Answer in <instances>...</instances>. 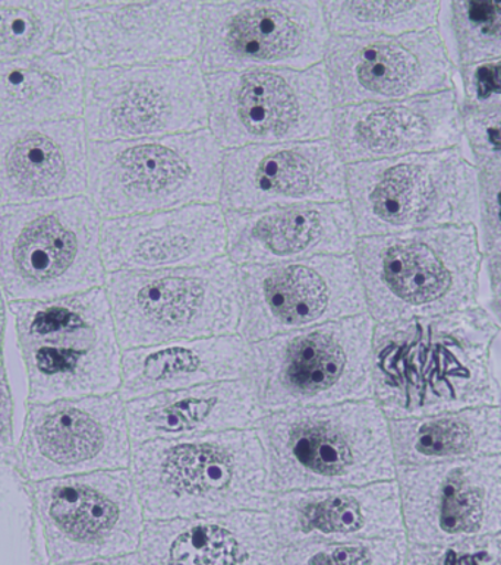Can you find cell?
Segmentation results:
<instances>
[{
  "mask_svg": "<svg viewBox=\"0 0 501 565\" xmlns=\"http://www.w3.org/2000/svg\"><path fill=\"white\" fill-rule=\"evenodd\" d=\"M273 494L396 481L388 420L374 398L259 419Z\"/></svg>",
  "mask_w": 501,
  "mask_h": 565,
  "instance_id": "3",
  "label": "cell"
},
{
  "mask_svg": "<svg viewBox=\"0 0 501 565\" xmlns=\"http://www.w3.org/2000/svg\"><path fill=\"white\" fill-rule=\"evenodd\" d=\"M330 137L348 166L460 147L463 118L458 92L334 107Z\"/></svg>",
  "mask_w": 501,
  "mask_h": 565,
  "instance_id": "21",
  "label": "cell"
},
{
  "mask_svg": "<svg viewBox=\"0 0 501 565\" xmlns=\"http://www.w3.org/2000/svg\"><path fill=\"white\" fill-rule=\"evenodd\" d=\"M406 536L302 542L281 548L280 565H405Z\"/></svg>",
  "mask_w": 501,
  "mask_h": 565,
  "instance_id": "35",
  "label": "cell"
},
{
  "mask_svg": "<svg viewBox=\"0 0 501 565\" xmlns=\"http://www.w3.org/2000/svg\"><path fill=\"white\" fill-rule=\"evenodd\" d=\"M438 31L455 68L501 60V2H441Z\"/></svg>",
  "mask_w": 501,
  "mask_h": 565,
  "instance_id": "33",
  "label": "cell"
},
{
  "mask_svg": "<svg viewBox=\"0 0 501 565\" xmlns=\"http://www.w3.org/2000/svg\"><path fill=\"white\" fill-rule=\"evenodd\" d=\"M348 200L347 168L332 141L264 143L225 151V212H263Z\"/></svg>",
  "mask_w": 501,
  "mask_h": 565,
  "instance_id": "20",
  "label": "cell"
},
{
  "mask_svg": "<svg viewBox=\"0 0 501 565\" xmlns=\"http://www.w3.org/2000/svg\"><path fill=\"white\" fill-rule=\"evenodd\" d=\"M55 565H142L140 555L138 553L119 555V557L94 558L87 562L55 564Z\"/></svg>",
  "mask_w": 501,
  "mask_h": 565,
  "instance_id": "41",
  "label": "cell"
},
{
  "mask_svg": "<svg viewBox=\"0 0 501 565\" xmlns=\"http://www.w3.org/2000/svg\"><path fill=\"white\" fill-rule=\"evenodd\" d=\"M397 468L501 456V407L388 420Z\"/></svg>",
  "mask_w": 501,
  "mask_h": 565,
  "instance_id": "29",
  "label": "cell"
},
{
  "mask_svg": "<svg viewBox=\"0 0 501 565\" xmlns=\"http://www.w3.org/2000/svg\"><path fill=\"white\" fill-rule=\"evenodd\" d=\"M458 75L463 114L501 106V60L460 68Z\"/></svg>",
  "mask_w": 501,
  "mask_h": 565,
  "instance_id": "37",
  "label": "cell"
},
{
  "mask_svg": "<svg viewBox=\"0 0 501 565\" xmlns=\"http://www.w3.org/2000/svg\"><path fill=\"white\" fill-rule=\"evenodd\" d=\"M249 343L239 334L122 351L119 396L125 403L196 385L247 379Z\"/></svg>",
  "mask_w": 501,
  "mask_h": 565,
  "instance_id": "28",
  "label": "cell"
},
{
  "mask_svg": "<svg viewBox=\"0 0 501 565\" xmlns=\"http://www.w3.org/2000/svg\"><path fill=\"white\" fill-rule=\"evenodd\" d=\"M132 447L154 439H183L255 429L263 418L250 380L221 381L125 403Z\"/></svg>",
  "mask_w": 501,
  "mask_h": 565,
  "instance_id": "27",
  "label": "cell"
},
{
  "mask_svg": "<svg viewBox=\"0 0 501 565\" xmlns=\"http://www.w3.org/2000/svg\"><path fill=\"white\" fill-rule=\"evenodd\" d=\"M490 367L491 374H493V379L495 381V385H498L501 407V329L498 331V334H495L493 343H491Z\"/></svg>",
  "mask_w": 501,
  "mask_h": 565,
  "instance_id": "42",
  "label": "cell"
},
{
  "mask_svg": "<svg viewBox=\"0 0 501 565\" xmlns=\"http://www.w3.org/2000/svg\"><path fill=\"white\" fill-rule=\"evenodd\" d=\"M100 214L87 195L0 205V290L8 302L105 287Z\"/></svg>",
  "mask_w": 501,
  "mask_h": 565,
  "instance_id": "7",
  "label": "cell"
},
{
  "mask_svg": "<svg viewBox=\"0 0 501 565\" xmlns=\"http://www.w3.org/2000/svg\"><path fill=\"white\" fill-rule=\"evenodd\" d=\"M225 218L227 257L239 267L348 255L358 241L348 201L226 212Z\"/></svg>",
  "mask_w": 501,
  "mask_h": 565,
  "instance_id": "24",
  "label": "cell"
},
{
  "mask_svg": "<svg viewBox=\"0 0 501 565\" xmlns=\"http://www.w3.org/2000/svg\"><path fill=\"white\" fill-rule=\"evenodd\" d=\"M129 472L146 520L268 511L275 497L255 429L138 444Z\"/></svg>",
  "mask_w": 501,
  "mask_h": 565,
  "instance_id": "2",
  "label": "cell"
},
{
  "mask_svg": "<svg viewBox=\"0 0 501 565\" xmlns=\"http://www.w3.org/2000/svg\"><path fill=\"white\" fill-rule=\"evenodd\" d=\"M83 118L0 125V205L87 195Z\"/></svg>",
  "mask_w": 501,
  "mask_h": 565,
  "instance_id": "23",
  "label": "cell"
},
{
  "mask_svg": "<svg viewBox=\"0 0 501 565\" xmlns=\"http://www.w3.org/2000/svg\"><path fill=\"white\" fill-rule=\"evenodd\" d=\"M47 565L137 553L145 513L129 469L29 482Z\"/></svg>",
  "mask_w": 501,
  "mask_h": 565,
  "instance_id": "13",
  "label": "cell"
},
{
  "mask_svg": "<svg viewBox=\"0 0 501 565\" xmlns=\"http://www.w3.org/2000/svg\"><path fill=\"white\" fill-rule=\"evenodd\" d=\"M499 327L480 307L375 324L374 401L387 420L500 406L490 348Z\"/></svg>",
  "mask_w": 501,
  "mask_h": 565,
  "instance_id": "1",
  "label": "cell"
},
{
  "mask_svg": "<svg viewBox=\"0 0 501 565\" xmlns=\"http://www.w3.org/2000/svg\"><path fill=\"white\" fill-rule=\"evenodd\" d=\"M74 49L64 0H0V62L65 55Z\"/></svg>",
  "mask_w": 501,
  "mask_h": 565,
  "instance_id": "31",
  "label": "cell"
},
{
  "mask_svg": "<svg viewBox=\"0 0 501 565\" xmlns=\"http://www.w3.org/2000/svg\"><path fill=\"white\" fill-rule=\"evenodd\" d=\"M4 326H7V305L0 290V456L15 455L12 428V392L3 361Z\"/></svg>",
  "mask_w": 501,
  "mask_h": 565,
  "instance_id": "40",
  "label": "cell"
},
{
  "mask_svg": "<svg viewBox=\"0 0 501 565\" xmlns=\"http://www.w3.org/2000/svg\"><path fill=\"white\" fill-rule=\"evenodd\" d=\"M105 290L122 351L238 334V267L227 255L199 267L107 273Z\"/></svg>",
  "mask_w": 501,
  "mask_h": 565,
  "instance_id": "10",
  "label": "cell"
},
{
  "mask_svg": "<svg viewBox=\"0 0 501 565\" xmlns=\"http://www.w3.org/2000/svg\"><path fill=\"white\" fill-rule=\"evenodd\" d=\"M238 334L253 344L366 312L355 255L238 267Z\"/></svg>",
  "mask_w": 501,
  "mask_h": 565,
  "instance_id": "14",
  "label": "cell"
},
{
  "mask_svg": "<svg viewBox=\"0 0 501 565\" xmlns=\"http://www.w3.org/2000/svg\"><path fill=\"white\" fill-rule=\"evenodd\" d=\"M83 120L89 142L203 131L209 93L196 60L87 70Z\"/></svg>",
  "mask_w": 501,
  "mask_h": 565,
  "instance_id": "12",
  "label": "cell"
},
{
  "mask_svg": "<svg viewBox=\"0 0 501 565\" xmlns=\"http://www.w3.org/2000/svg\"><path fill=\"white\" fill-rule=\"evenodd\" d=\"M26 376V405L119 392L122 349L105 287L8 302Z\"/></svg>",
  "mask_w": 501,
  "mask_h": 565,
  "instance_id": "5",
  "label": "cell"
},
{
  "mask_svg": "<svg viewBox=\"0 0 501 565\" xmlns=\"http://www.w3.org/2000/svg\"><path fill=\"white\" fill-rule=\"evenodd\" d=\"M209 127L227 150L328 140L334 105L323 62L312 68H259L205 75Z\"/></svg>",
  "mask_w": 501,
  "mask_h": 565,
  "instance_id": "11",
  "label": "cell"
},
{
  "mask_svg": "<svg viewBox=\"0 0 501 565\" xmlns=\"http://www.w3.org/2000/svg\"><path fill=\"white\" fill-rule=\"evenodd\" d=\"M405 565H501V533L449 545H411Z\"/></svg>",
  "mask_w": 501,
  "mask_h": 565,
  "instance_id": "36",
  "label": "cell"
},
{
  "mask_svg": "<svg viewBox=\"0 0 501 565\" xmlns=\"http://www.w3.org/2000/svg\"><path fill=\"white\" fill-rule=\"evenodd\" d=\"M477 305L501 329V250L482 254Z\"/></svg>",
  "mask_w": 501,
  "mask_h": 565,
  "instance_id": "39",
  "label": "cell"
},
{
  "mask_svg": "<svg viewBox=\"0 0 501 565\" xmlns=\"http://www.w3.org/2000/svg\"><path fill=\"white\" fill-rule=\"evenodd\" d=\"M223 147L209 129L147 140L88 142L87 196L102 218L221 200Z\"/></svg>",
  "mask_w": 501,
  "mask_h": 565,
  "instance_id": "6",
  "label": "cell"
},
{
  "mask_svg": "<svg viewBox=\"0 0 501 565\" xmlns=\"http://www.w3.org/2000/svg\"><path fill=\"white\" fill-rule=\"evenodd\" d=\"M329 33L338 38H399L437 29L441 2H323Z\"/></svg>",
  "mask_w": 501,
  "mask_h": 565,
  "instance_id": "32",
  "label": "cell"
},
{
  "mask_svg": "<svg viewBox=\"0 0 501 565\" xmlns=\"http://www.w3.org/2000/svg\"><path fill=\"white\" fill-rule=\"evenodd\" d=\"M125 402L118 393L26 405L15 448L18 470L26 482L129 469Z\"/></svg>",
  "mask_w": 501,
  "mask_h": 565,
  "instance_id": "16",
  "label": "cell"
},
{
  "mask_svg": "<svg viewBox=\"0 0 501 565\" xmlns=\"http://www.w3.org/2000/svg\"><path fill=\"white\" fill-rule=\"evenodd\" d=\"M273 527L281 548L302 542L406 536L396 481L273 497Z\"/></svg>",
  "mask_w": 501,
  "mask_h": 565,
  "instance_id": "25",
  "label": "cell"
},
{
  "mask_svg": "<svg viewBox=\"0 0 501 565\" xmlns=\"http://www.w3.org/2000/svg\"><path fill=\"white\" fill-rule=\"evenodd\" d=\"M66 3L85 70L185 61L199 51L201 2Z\"/></svg>",
  "mask_w": 501,
  "mask_h": 565,
  "instance_id": "19",
  "label": "cell"
},
{
  "mask_svg": "<svg viewBox=\"0 0 501 565\" xmlns=\"http://www.w3.org/2000/svg\"><path fill=\"white\" fill-rule=\"evenodd\" d=\"M476 227L482 254L501 250V172H480V214Z\"/></svg>",
  "mask_w": 501,
  "mask_h": 565,
  "instance_id": "38",
  "label": "cell"
},
{
  "mask_svg": "<svg viewBox=\"0 0 501 565\" xmlns=\"http://www.w3.org/2000/svg\"><path fill=\"white\" fill-rule=\"evenodd\" d=\"M358 237L446 226H476L480 170L462 146L347 168Z\"/></svg>",
  "mask_w": 501,
  "mask_h": 565,
  "instance_id": "8",
  "label": "cell"
},
{
  "mask_svg": "<svg viewBox=\"0 0 501 565\" xmlns=\"http://www.w3.org/2000/svg\"><path fill=\"white\" fill-rule=\"evenodd\" d=\"M353 253L375 324L477 305L482 250L473 224L358 237Z\"/></svg>",
  "mask_w": 501,
  "mask_h": 565,
  "instance_id": "4",
  "label": "cell"
},
{
  "mask_svg": "<svg viewBox=\"0 0 501 565\" xmlns=\"http://www.w3.org/2000/svg\"><path fill=\"white\" fill-rule=\"evenodd\" d=\"M330 33L319 2L201 3L196 62L205 75L321 64Z\"/></svg>",
  "mask_w": 501,
  "mask_h": 565,
  "instance_id": "15",
  "label": "cell"
},
{
  "mask_svg": "<svg viewBox=\"0 0 501 565\" xmlns=\"http://www.w3.org/2000/svg\"><path fill=\"white\" fill-rule=\"evenodd\" d=\"M411 545H449L501 533V456L397 468Z\"/></svg>",
  "mask_w": 501,
  "mask_h": 565,
  "instance_id": "18",
  "label": "cell"
},
{
  "mask_svg": "<svg viewBox=\"0 0 501 565\" xmlns=\"http://www.w3.org/2000/svg\"><path fill=\"white\" fill-rule=\"evenodd\" d=\"M0 565H47L29 482L15 456H0Z\"/></svg>",
  "mask_w": 501,
  "mask_h": 565,
  "instance_id": "34",
  "label": "cell"
},
{
  "mask_svg": "<svg viewBox=\"0 0 501 565\" xmlns=\"http://www.w3.org/2000/svg\"><path fill=\"white\" fill-rule=\"evenodd\" d=\"M142 565H280L281 545L268 511L146 520Z\"/></svg>",
  "mask_w": 501,
  "mask_h": 565,
  "instance_id": "26",
  "label": "cell"
},
{
  "mask_svg": "<svg viewBox=\"0 0 501 565\" xmlns=\"http://www.w3.org/2000/svg\"><path fill=\"white\" fill-rule=\"evenodd\" d=\"M369 313L249 344L248 379L266 414L374 398Z\"/></svg>",
  "mask_w": 501,
  "mask_h": 565,
  "instance_id": "9",
  "label": "cell"
},
{
  "mask_svg": "<svg viewBox=\"0 0 501 565\" xmlns=\"http://www.w3.org/2000/svg\"><path fill=\"white\" fill-rule=\"evenodd\" d=\"M324 66L334 107L405 100L456 85L438 26L399 38L330 35Z\"/></svg>",
  "mask_w": 501,
  "mask_h": 565,
  "instance_id": "17",
  "label": "cell"
},
{
  "mask_svg": "<svg viewBox=\"0 0 501 565\" xmlns=\"http://www.w3.org/2000/svg\"><path fill=\"white\" fill-rule=\"evenodd\" d=\"M100 249L106 275L204 266L225 257V213L217 204H194L103 220Z\"/></svg>",
  "mask_w": 501,
  "mask_h": 565,
  "instance_id": "22",
  "label": "cell"
},
{
  "mask_svg": "<svg viewBox=\"0 0 501 565\" xmlns=\"http://www.w3.org/2000/svg\"><path fill=\"white\" fill-rule=\"evenodd\" d=\"M85 71L74 52L0 62V125L83 118Z\"/></svg>",
  "mask_w": 501,
  "mask_h": 565,
  "instance_id": "30",
  "label": "cell"
}]
</instances>
